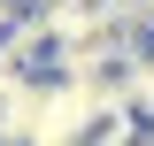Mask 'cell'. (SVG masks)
Here are the masks:
<instances>
[{
    "instance_id": "cell-1",
    "label": "cell",
    "mask_w": 154,
    "mask_h": 146,
    "mask_svg": "<svg viewBox=\"0 0 154 146\" xmlns=\"http://www.w3.org/2000/svg\"><path fill=\"white\" fill-rule=\"evenodd\" d=\"M131 146H154V131H139V138H131Z\"/></svg>"
}]
</instances>
